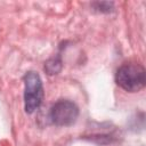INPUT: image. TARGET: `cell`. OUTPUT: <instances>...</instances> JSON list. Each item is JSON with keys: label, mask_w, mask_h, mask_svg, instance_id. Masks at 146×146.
I'll return each instance as SVG.
<instances>
[{"label": "cell", "mask_w": 146, "mask_h": 146, "mask_svg": "<svg viewBox=\"0 0 146 146\" xmlns=\"http://www.w3.org/2000/svg\"><path fill=\"white\" fill-rule=\"evenodd\" d=\"M115 81L119 87L129 92H136L144 88L145 68L138 63H124L122 64L115 74Z\"/></svg>", "instance_id": "1"}, {"label": "cell", "mask_w": 146, "mask_h": 146, "mask_svg": "<svg viewBox=\"0 0 146 146\" xmlns=\"http://www.w3.org/2000/svg\"><path fill=\"white\" fill-rule=\"evenodd\" d=\"M43 99V87L38 73L30 71L24 75V106L29 114L34 113Z\"/></svg>", "instance_id": "2"}, {"label": "cell", "mask_w": 146, "mask_h": 146, "mask_svg": "<svg viewBox=\"0 0 146 146\" xmlns=\"http://www.w3.org/2000/svg\"><path fill=\"white\" fill-rule=\"evenodd\" d=\"M49 116L55 125L68 127L75 123L79 116V107L68 99H59L51 106Z\"/></svg>", "instance_id": "3"}]
</instances>
